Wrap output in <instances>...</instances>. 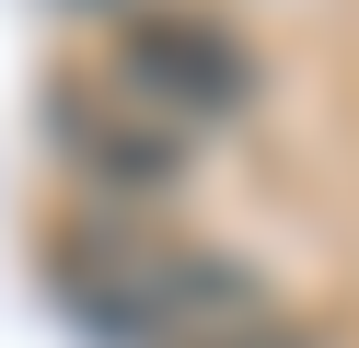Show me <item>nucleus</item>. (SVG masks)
I'll use <instances>...</instances> for the list:
<instances>
[{"instance_id":"nucleus-2","label":"nucleus","mask_w":359,"mask_h":348,"mask_svg":"<svg viewBox=\"0 0 359 348\" xmlns=\"http://www.w3.org/2000/svg\"><path fill=\"white\" fill-rule=\"evenodd\" d=\"M174 232H140V209H70L47 244V290L70 302L81 337L104 348H163L174 337Z\"/></svg>"},{"instance_id":"nucleus-3","label":"nucleus","mask_w":359,"mask_h":348,"mask_svg":"<svg viewBox=\"0 0 359 348\" xmlns=\"http://www.w3.org/2000/svg\"><path fill=\"white\" fill-rule=\"evenodd\" d=\"M47 151L70 162L81 209H163L174 186L197 174V139L163 128V116H140L116 82H47Z\"/></svg>"},{"instance_id":"nucleus-4","label":"nucleus","mask_w":359,"mask_h":348,"mask_svg":"<svg viewBox=\"0 0 359 348\" xmlns=\"http://www.w3.org/2000/svg\"><path fill=\"white\" fill-rule=\"evenodd\" d=\"M209 348H325V337H313V325L290 314V302H266L255 325H232V337H209Z\"/></svg>"},{"instance_id":"nucleus-1","label":"nucleus","mask_w":359,"mask_h":348,"mask_svg":"<svg viewBox=\"0 0 359 348\" xmlns=\"http://www.w3.org/2000/svg\"><path fill=\"white\" fill-rule=\"evenodd\" d=\"M104 82L140 116L209 139V128H232V116L255 105V46H243V23L209 12V0H140V12L104 23Z\"/></svg>"},{"instance_id":"nucleus-5","label":"nucleus","mask_w":359,"mask_h":348,"mask_svg":"<svg viewBox=\"0 0 359 348\" xmlns=\"http://www.w3.org/2000/svg\"><path fill=\"white\" fill-rule=\"evenodd\" d=\"M58 12H93V23H116V12H140V0H58Z\"/></svg>"}]
</instances>
